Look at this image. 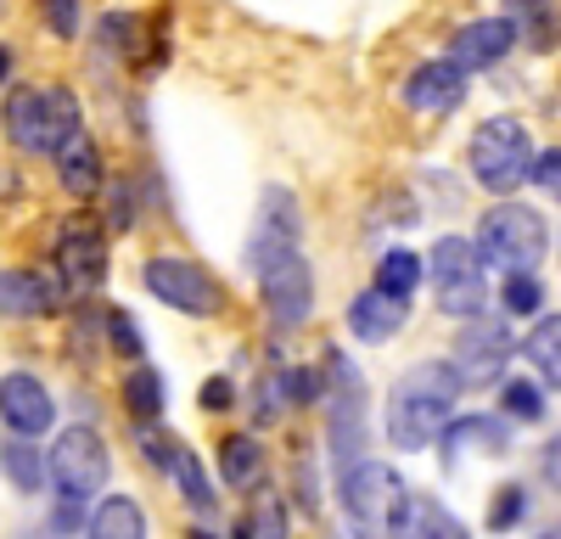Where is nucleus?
Returning <instances> with one entry per match:
<instances>
[{"mask_svg": "<svg viewBox=\"0 0 561 539\" xmlns=\"http://www.w3.org/2000/svg\"><path fill=\"white\" fill-rule=\"evenodd\" d=\"M163 472H174L180 494H185V501H192L197 512H214V489H208V478H203V461H197L180 438H174V456H169V467H163Z\"/></svg>", "mask_w": 561, "mask_h": 539, "instance_id": "obj_26", "label": "nucleus"}, {"mask_svg": "<svg viewBox=\"0 0 561 539\" xmlns=\"http://www.w3.org/2000/svg\"><path fill=\"white\" fill-rule=\"evenodd\" d=\"M388 534L393 539H472V534H466V523L449 506H438L433 494H404Z\"/></svg>", "mask_w": 561, "mask_h": 539, "instance_id": "obj_16", "label": "nucleus"}, {"mask_svg": "<svg viewBox=\"0 0 561 539\" xmlns=\"http://www.w3.org/2000/svg\"><path fill=\"white\" fill-rule=\"evenodd\" d=\"M242 539H287V506H280L275 494H259L253 512H248Z\"/></svg>", "mask_w": 561, "mask_h": 539, "instance_id": "obj_29", "label": "nucleus"}, {"mask_svg": "<svg viewBox=\"0 0 561 539\" xmlns=\"http://www.w3.org/2000/svg\"><path fill=\"white\" fill-rule=\"evenodd\" d=\"M203 411H230V382L225 377L203 382Z\"/></svg>", "mask_w": 561, "mask_h": 539, "instance_id": "obj_38", "label": "nucleus"}, {"mask_svg": "<svg viewBox=\"0 0 561 539\" xmlns=\"http://www.w3.org/2000/svg\"><path fill=\"white\" fill-rule=\"evenodd\" d=\"M57 270H62V282L90 293V287H102L107 282V237L96 231V225H68L62 242H57Z\"/></svg>", "mask_w": 561, "mask_h": 539, "instance_id": "obj_13", "label": "nucleus"}, {"mask_svg": "<svg viewBox=\"0 0 561 539\" xmlns=\"http://www.w3.org/2000/svg\"><path fill=\"white\" fill-rule=\"evenodd\" d=\"M505 359H511V332H505L500 321H483V314H472V326L460 332L449 366L460 371V382L483 388V382H494V377L505 371Z\"/></svg>", "mask_w": 561, "mask_h": 539, "instance_id": "obj_10", "label": "nucleus"}, {"mask_svg": "<svg viewBox=\"0 0 561 539\" xmlns=\"http://www.w3.org/2000/svg\"><path fill=\"white\" fill-rule=\"evenodd\" d=\"M298 237H304V214L293 203L287 186H270L264 203H259V225H253V248L248 259L264 270V264H280V259H293L298 253Z\"/></svg>", "mask_w": 561, "mask_h": 539, "instance_id": "obj_9", "label": "nucleus"}, {"mask_svg": "<svg viewBox=\"0 0 561 539\" xmlns=\"http://www.w3.org/2000/svg\"><path fill=\"white\" fill-rule=\"evenodd\" d=\"M528 359L550 388H561V314H545V321L528 332Z\"/></svg>", "mask_w": 561, "mask_h": 539, "instance_id": "obj_25", "label": "nucleus"}, {"mask_svg": "<svg viewBox=\"0 0 561 539\" xmlns=\"http://www.w3.org/2000/svg\"><path fill=\"white\" fill-rule=\"evenodd\" d=\"M460 444H483L489 456H500V449H505V422H494V416H460V422L444 427V449H460Z\"/></svg>", "mask_w": 561, "mask_h": 539, "instance_id": "obj_27", "label": "nucleus"}, {"mask_svg": "<svg viewBox=\"0 0 561 539\" xmlns=\"http://www.w3.org/2000/svg\"><path fill=\"white\" fill-rule=\"evenodd\" d=\"M511 45H517V28L511 18H478L466 23L455 39H449V62L460 73H478V68H494L500 57H511Z\"/></svg>", "mask_w": 561, "mask_h": 539, "instance_id": "obj_14", "label": "nucleus"}, {"mask_svg": "<svg viewBox=\"0 0 561 539\" xmlns=\"http://www.w3.org/2000/svg\"><path fill=\"white\" fill-rule=\"evenodd\" d=\"M192 539H214V534H192Z\"/></svg>", "mask_w": 561, "mask_h": 539, "instance_id": "obj_42", "label": "nucleus"}, {"mask_svg": "<svg viewBox=\"0 0 561 539\" xmlns=\"http://www.w3.org/2000/svg\"><path fill=\"white\" fill-rule=\"evenodd\" d=\"M404 501V483L393 467L382 461H359L348 478H343V517L359 539H388L393 528V512Z\"/></svg>", "mask_w": 561, "mask_h": 539, "instance_id": "obj_5", "label": "nucleus"}, {"mask_svg": "<svg viewBox=\"0 0 561 539\" xmlns=\"http://www.w3.org/2000/svg\"><path fill=\"white\" fill-rule=\"evenodd\" d=\"M505 416H511V422H545V388H534V382H505Z\"/></svg>", "mask_w": 561, "mask_h": 539, "instance_id": "obj_31", "label": "nucleus"}, {"mask_svg": "<svg viewBox=\"0 0 561 539\" xmlns=\"http://www.w3.org/2000/svg\"><path fill=\"white\" fill-rule=\"evenodd\" d=\"M219 478H225L230 489H253V483L264 478V449H259V438L230 433V438L219 444Z\"/></svg>", "mask_w": 561, "mask_h": 539, "instance_id": "obj_21", "label": "nucleus"}, {"mask_svg": "<svg viewBox=\"0 0 561 539\" xmlns=\"http://www.w3.org/2000/svg\"><path fill=\"white\" fill-rule=\"evenodd\" d=\"M45 23H51V34L73 39L79 34V0H45Z\"/></svg>", "mask_w": 561, "mask_h": 539, "instance_id": "obj_34", "label": "nucleus"}, {"mask_svg": "<svg viewBox=\"0 0 561 539\" xmlns=\"http://www.w3.org/2000/svg\"><path fill=\"white\" fill-rule=\"evenodd\" d=\"M534 186H539L545 197H556V203H561V152L534 158Z\"/></svg>", "mask_w": 561, "mask_h": 539, "instance_id": "obj_35", "label": "nucleus"}, {"mask_svg": "<svg viewBox=\"0 0 561 539\" xmlns=\"http://www.w3.org/2000/svg\"><path fill=\"white\" fill-rule=\"evenodd\" d=\"M0 467H7V478H12V489H23V494H39L45 489V456L34 449V438H12V444H0Z\"/></svg>", "mask_w": 561, "mask_h": 539, "instance_id": "obj_24", "label": "nucleus"}, {"mask_svg": "<svg viewBox=\"0 0 561 539\" xmlns=\"http://www.w3.org/2000/svg\"><path fill=\"white\" fill-rule=\"evenodd\" d=\"M7 135L18 152H39V158H57L73 135H79V102L57 84H28L12 90L7 102Z\"/></svg>", "mask_w": 561, "mask_h": 539, "instance_id": "obj_2", "label": "nucleus"}, {"mask_svg": "<svg viewBox=\"0 0 561 539\" xmlns=\"http://www.w3.org/2000/svg\"><path fill=\"white\" fill-rule=\"evenodd\" d=\"M505 12H511L517 39H528V51L561 45V0H505Z\"/></svg>", "mask_w": 561, "mask_h": 539, "instance_id": "obj_19", "label": "nucleus"}, {"mask_svg": "<svg viewBox=\"0 0 561 539\" xmlns=\"http://www.w3.org/2000/svg\"><path fill=\"white\" fill-rule=\"evenodd\" d=\"M57 309V287L51 276H39V270H12V276H0V314H51Z\"/></svg>", "mask_w": 561, "mask_h": 539, "instance_id": "obj_18", "label": "nucleus"}, {"mask_svg": "<svg viewBox=\"0 0 561 539\" xmlns=\"http://www.w3.org/2000/svg\"><path fill=\"white\" fill-rule=\"evenodd\" d=\"M7 73H12V51L0 45V84H7Z\"/></svg>", "mask_w": 561, "mask_h": 539, "instance_id": "obj_40", "label": "nucleus"}, {"mask_svg": "<svg viewBox=\"0 0 561 539\" xmlns=\"http://www.w3.org/2000/svg\"><path fill=\"white\" fill-rule=\"evenodd\" d=\"M79 523H84V501H68V494H62V506H57L51 528H57V534H73Z\"/></svg>", "mask_w": 561, "mask_h": 539, "instance_id": "obj_37", "label": "nucleus"}, {"mask_svg": "<svg viewBox=\"0 0 561 539\" xmlns=\"http://www.w3.org/2000/svg\"><path fill=\"white\" fill-rule=\"evenodd\" d=\"M539 539H561V523H556V528H545V534H539Z\"/></svg>", "mask_w": 561, "mask_h": 539, "instance_id": "obj_41", "label": "nucleus"}, {"mask_svg": "<svg viewBox=\"0 0 561 539\" xmlns=\"http://www.w3.org/2000/svg\"><path fill=\"white\" fill-rule=\"evenodd\" d=\"M264 303L275 314V326H304L309 309H314V276L309 264L293 253L280 264H264Z\"/></svg>", "mask_w": 561, "mask_h": 539, "instance_id": "obj_11", "label": "nucleus"}, {"mask_svg": "<svg viewBox=\"0 0 561 539\" xmlns=\"http://www.w3.org/2000/svg\"><path fill=\"white\" fill-rule=\"evenodd\" d=\"M399 326H404V298H393L382 287H370V293H359L348 303V332L359 343H388Z\"/></svg>", "mask_w": 561, "mask_h": 539, "instance_id": "obj_17", "label": "nucleus"}, {"mask_svg": "<svg viewBox=\"0 0 561 539\" xmlns=\"http://www.w3.org/2000/svg\"><path fill=\"white\" fill-rule=\"evenodd\" d=\"M124 411H129L140 427L163 416V377H158L152 366H135V371H124Z\"/></svg>", "mask_w": 561, "mask_h": 539, "instance_id": "obj_23", "label": "nucleus"}, {"mask_svg": "<svg viewBox=\"0 0 561 539\" xmlns=\"http://www.w3.org/2000/svg\"><path fill=\"white\" fill-rule=\"evenodd\" d=\"M528 517V489L523 483H505L500 494H494V512H489V528L494 534H505V528H517Z\"/></svg>", "mask_w": 561, "mask_h": 539, "instance_id": "obj_32", "label": "nucleus"}, {"mask_svg": "<svg viewBox=\"0 0 561 539\" xmlns=\"http://www.w3.org/2000/svg\"><path fill=\"white\" fill-rule=\"evenodd\" d=\"M433 287H438L444 314H460V321L483 314V253H478V242L444 237L433 248Z\"/></svg>", "mask_w": 561, "mask_h": 539, "instance_id": "obj_6", "label": "nucleus"}, {"mask_svg": "<svg viewBox=\"0 0 561 539\" xmlns=\"http://www.w3.org/2000/svg\"><path fill=\"white\" fill-rule=\"evenodd\" d=\"M404 102L415 113H455L466 102V73L444 57V62H421L410 79H404Z\"/></svg>", "mask_w": 561, "mask_h": 539, "instance_id": "obj_15", "label": "nucleus"}, {"mask_svg": "<svg viewBox=\"0 0 561 539\" xmlns=\"http://www.w3.org/2000/svg\"><path fill=\"white\" fill-rule=\"evenodd\" d=\"M460 371L444 359H421L410 366L393 393H388V438L393 449H427L449 422H455V399H460Z\"/></svg>", "mask_w": 561, "mask_h": 539, "instance_id": "obj_1", "label": "nucleus"}, {"mask_svg": "<svg viewBox=\"0 0 561 539\" xmlns=\"http://www.w3.org/2000/svg\"><path fill=\"white\" fill-rule=\"evenodd\" d=\"M539 303H545V287L534 282V270H511L505 309H511V314H539Z\"/></svg>", "mask_w": 561, "mask_h": 539, "instance_id": "obj_33", "label": "nucleus"}, {"mask_svg": "<svg viewBox=\"0 0 561 539\" xmlns=\"http://www.w3.org/2000/svg\"><path fill=\"white\" fill-rule=\"evenodd\" d=\"M545 483H550V489H561V438L545 449Z\"/></svg>", "mask_w": 561, "mask_h": 539, "instance_id": "obj_39", "label": "nucleus"}, {"mask_svg": "<svg viewBox=\"0 0 561 539\" xmlns=\"http://www.w3.org/2000/svg\"><path fill=\"white\" fill-rule=\"evenodd\" d=\"M90 539H147V517H140V506L129 494H113L90 517Z\"/></svg>", "mask_w": 561, "mask_h": 539, "instance_id": "obj_22", "label": "nucleus"}, {"mask_svg": "<svg viewBox=\"0 0 561 539\" xmlns=\"http://www.w3.org/2000/svg\"><path fill=\"white\" fill-rule=\"evenodd\" d=\"M107 444L96 427H68L51 449V461H45V472H51V483L68 494V501H90L102 483H107Z\"/></svg>", "mask_w": 561, "mask_h": 539, "instance_id": "obj_7", "label": "nucleus"}, {"mask_svg": "<svg viewBox=\"0 0 561 539\" xmlns=\"http://www.w3.org/2000/svg\"><path fill=\"white\" fill-rule=\"evenodd\" d=\"M57 174H62V192L96 197V192H102V152L90 147L84 135H73V141L57 152Z\"/></svg>", "mask_w": 561, "mask_h": 539, "instance_id": "obj_20", "label": "nucleus"}, {"mask_svg": "<svg viewBox=\"0 0 561 539\" xmlns=\"http://www.w3.org/2000/svg\"><path fill=\"white\" fill-rule=\"evenodd\" d=\"M287 404H293V377H287V371H270V377L259 382V393H253L259 422H280V416H287Z\"/></svg>", "mask_w": 561, "mask_h": 539, "instance_id": "obj_30", "label": "nucleus"}, {"mask_svg": "<svg viewBox=\"0 0 561 539\" xmlns=\"http://www.w3.org/2000/svg\"><path fill=\"white\" fill-rule=\"evenodd\" d=\"M534 169V141L517 118H489L472 135V174L483 180V192H517Z\"/></svg>", "mask_w": 561, "mask_h": 539, "instance_id": "obj_4", "label": "nucleus"}, {"mask_svg": "<svg viewBox=\"0 0 561 539\" xmlns=\"http://www.w3.org/2000/svg\"><path fill=\"white\" fill-rule=\"evenodd\" d=\"M107 326H113V348H124V354H140V332H135V321L124 309H113L107 314Z\"/></svg>", "mask_w": 561, "mask_h": 539, "instance_id": "obj_36", "label": "nucleus"}, {"mask_svg": "<svg viewBox=\"0 0 561 539\" xmlns=\"http://www.w3.org/2000/svg\"><path fill=\"white\" fill-rule=\"evenodd\" d=\"M0 416H7L18 438H39L57 422V404L45 393V382H34V371H12V377H0Z\"/></svg>", "mask_w": 561, "mask_h": 539, "instance_id": "obj_12", "label": "nucleus"}, {"mask_svg": "<svg viewBox=\"0 0 561 539\" xmlns=\"http://www.w3.org/2000/svg\"><path fill=\"white\" fill-rule=\"evenodd\" d=\"M415 282H421V259H415V253H404V248L382 253V264H377V287H382V293L410 298V293H415Z\"/></svg>", "mask_w": 561, "mask_h": 539, "instance_id": "obj_28", "label": "nucleus"}, {"mask_svg": "<svg viewBox=\"0 0 561 539\" xmlns=\"http://www.w3.org/2000/svg\"><path fill=\"white\" fill-rule=\"evenodd\" d=\"M147 287H152V298H163L180 314H219L225 309V293L214 287L208 270L192 259H174V253H158L147 264Z\"/></svg>", "mask_w": 561, "mask_h": 539, "instance_id": "obj_8", "label": "nucleus"}, {"mask_svg": "<svg viewBox=\"0 0 561 539\" xmlns=\"http://www.w3.org/2000/svg\"><path fill=\"white\" fill-rule=\"evenodd\" d=\"M550 248V231H545V219L523 203H500L483 214L478 225V253L489 264H505V270H534Z\"/></svg>", "mask_w": 561, "mask_h": 539, "instance_id": "obj_3", "label": "nucleus"}]
</instances>
